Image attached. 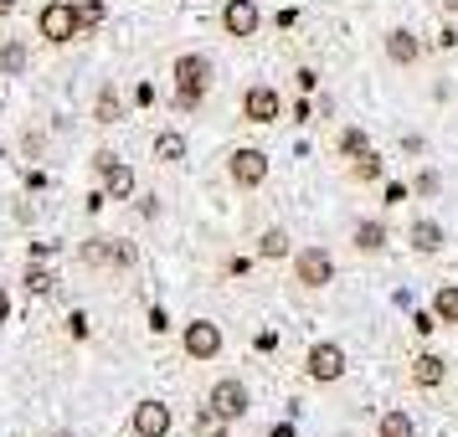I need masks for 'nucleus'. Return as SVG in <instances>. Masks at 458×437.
<instances>
[{"label":"nucleus","mask_w":458,"mask_h":437,"mask_svg":"<svg viewBox=\"0 0 458 437\" xmlns=\"http://www.w3.org/2000/svg\"><path fill=\"white\" fill-rule=\"evenodd\" d=\"M170 83H175V108H201L211 93V57L207 52H181L170 63Z\"/></svg>","instance_id":"nucleus-1"},{"label":"nucleus","mask_w":458,"mask_h":437,"mask_svg":"<svg viewBox=\"0 0 458 437\" xmlns=\"http://www.w3.org/2000/svg\"><path fill=\"white\" fill-rule=\"evenodd\" d=\"M37 37L47 46H67V42H78V37H88V31L78 21V11H72V0H47L42 11H37Z\"/></svg>","instance_id":"nucleus-2"},{"label":"nucleus","mask_w":458,"mask_h":437,"mask_svg":"<svg viewBox=\"0 0 458 437\" xmlns=\"http://www.w3.org/2000/svg\"><path fill=\"white\" fill-rule=\"evenodd\" d=\"M134 242H124V237H88L83 248H78V263L83 268H114V273H129L134 268Z\"/></svg>","instance_id":"nucleus-3"},{"label":"nucleus","mask_w":458,"mask_h":437,"mask_svg":"<svg viewBox=\"0 0 458 437\" xmlns=\"http://www.w3.org/2000/svg\"><path fill=\"white\" fill-rule=\"evenodd\" d=\"M93 175H98V186H104L108 201H134V170L114 149H93Z\"/></svg>","instance_id":"nucleus-4"},{"label":"nucleus","mask_w":458,"mask_h":437,"mask_svg":"<svg viewBox=\"0 0 458 437\" xmlns=\"http://www.w3.org/2000/svg\"><path fill=\"white\" fill-rule=\"evenodd\" d=\"M293 283H299V289H330L335 283V257L325 248H299L293 252Z\"/></svg>","instance_id":"nucleus-5"},{"label":"nucleus","mask_w":458,"mask_h":437,"mask_svg":"<svg viewBox=\"0 0 458 437\" xmlns=\"http://www.w3.org/2000/svg\"><path fill=\"white\" fill-rule=\"evenodd\" d=\"M227 181L237 190H258L263 186V181H268V155H263V149H232L227 155Z\"/></svg>","instance_id":"nucleus-6"},{"label":"nucleus","mask_w":458,"mask_h":437,"mask_svg":"<svg viewBox=\"0 0 458 437\" xmlns=\"http://www.w3.org/2000/svg\"><path fill=\"white\" fill-rule=\"evenodd\" d=\"M181 350L191 355V360H216L222 355V324H211V319H191L186 330H181Z\"/></svg>","instance_id":"nucleus-7"},{"label":"nucleus","mask_w":458,"mask_h":437,"mask_svg":"<svg viewBox=\"0 0 458 437\" xmlns=\"http://www.w3.org/2000/svg\"><path fill=\"white\" fill-rule=\"evenodd\" d=\"M129 427H134V437H170L175 416H170V407L160 401V396H145V401H134Z\"/></svg>","instance_id":"nucleus-8"},{"label":"nucleus","mask_w":458,"mask_h":437,"mask_svg":"<svg viewBox=\"0 0 458 437\" xmlns=\"http://www.w3.org/2000/svg\"><path fill=\"white\" fill-rule=\"evenodd\" d=\"M207 407H216L227 422H242V416H248V407H252V396H248V386H242L237 375H222V381L207 391Z\"/></svg>","instance_id":"nucleus-9"},{"label":"nucleus","mask_w":458,"mask_h":437,"mask_svg":"<svg viewBox=\"0 0 458 437\" xmlns=\"http://www.w3.org/2000/svg\"><path fill=\"white\" fill-rule=\"evenodd\" d=\"M304 371H310V381L330 386V381H340V375H345V350H340L335 340H319V345L304 355Z\"/></svg>","instance_id":"nucleus-10"},{"label":"nucleus","mask_w":458,"mask_h":437,"mask_svg":"<svg viewBox=\"0 0 458 437\" xmlns=\"http://www.w3.org/2000/svg\"><path fill=\"white\" fill-rule=\"evenodd\" d=\"M278 113H284V98H278V88L252 83L248 93H242V119H248V124H278Z\"/></svg>","instance_id":"nucleus-11"},{"label":"nucleus","mask_w":458,"mask_h":437,"mask_svg":"<svg viewBox=\"0 0 458 437\" xmlns=\"http://www.w3.org/2000/svg\"><path fill=\"white\" fill-rule=\"evenodd\" d=\"M258 26H263V16H258L252 0H227V5H222V31H227V37L248 42V37H258Z\"/></svg>","instance_id":"nucleus-12"},{"label":"nucleus","mask_w":458,"mask_h":437,"mask_svg":"<svg viewBox=\"0 0 458 437\" xmlns=\"http://www.w3.org/2000/svg\"><path fill=\"white\" fill-rule=\"evenodd\" d=\"M386 57H392L396 67H412V63H422V42H417L407 26H392V31H386Z\"/></svg>","instance_id":"nucleus-13"},{"label":"nucleus","mask_w":458,"mask_h":437,"mask_svg":"<svg viewBox=\"0 0 458 437\" xmlns=\"http://www.w3.org/2000/svg\"><path fill=\"white\" fill-rule=\"evenodd\" d=\"M26 67H31L26 37H0V78H21Z\"/></svg>","instance_id":"nucleus-14"},{"label":"nucleus","mask_w":458,"mask_h":437,"mask_svg":"<svg viewBox=\"0 0 458 437\" xmlns=\"http://www.w3.org/2000/svg\"><path fill=\"white\" fill-rule=\"evenodd\" d=\"M119 119H124V98H119L114 83H104L98 93H93V124L108 129V124H119Z\"/></svg>","instance_id":"nucleus-15"},{"label":"nucleus","mask_w":458,"mask_h":437,"mask_svg":"<svg viewBox=\"0 0 458 437\" xmlns=\"http://www.w3.org/2000/svg\"><path fill=\"white\" fill-rule=\"evenodd\" d=\"M149 149H155L160 165H181V160H186V134H181V129H160Z\"/></svg>","instance_id":"nucleus-16"},{"label":"nucleus","mask_w":458,"mask_h":437,"mask_svg":"<svg viewBox=\"0 0 458 437\" xmlns=\"http://www.w3.org/2000/svg\"><path fill=\"white\" fill-rule=\"evenodd\" d=\"M407 242H412V252H422V257H433V252H443V227L437 222H412V231H407Z\"/></svg>","instance_id":"nucleus-17"},{"label":"nucleus","mask_w":458,"mask_h":437,"mask_svg":"<svg viewBox=\"0 0 458 437\" xmlns=\"http://www.w3.org/2000/svg\"><path fill=\"white\" fill-rule=\"evenodd\" d=\"M21 289L31 293V298H47V293H57V273H52V268H37V263H26V268H21Z\"/></svg>","instance_id":"nucleus-18"},{"label":"nucleus","mask_w":458,"mask_h":437,"mask_svg":"<svg viewBox=\"0 0 458 437\" xmlns=\"http://www.w3.org/2000/svg\"><path fill=\"white\" fill-rule=\"evenodd\" d=\"M443 371H448V360H443V355H417L412 360V386H437V381H443Z\"/></svg>","instance_id":"nucleus-19"},{"label":"nucleus","mask_w":458,"mask_h":437,"mask_svg":"<svg viewBox=\"0 0 458 437\" xmlns=\"http://www.w3.org/2000/svg\"><path fill=\"white\" fill-rule=\"evenodd\" d=\"M227 416L216 412V407H196V422H191V437H227Z\"/></svg>","instance_id":"nucleus-20"},{"label":"nucleus","mask_w":458,"mask_h":437,"mask_svg":"<svg viewBox=\"0 0 458 437\" xmlns=\"http://www.w3.org/2000/svg\"><path fill=\"white\" fill-rule=\"evenodd\" d=\"M258 257H268V263L289 257V231H284V227H268L263 237H258Z\"/></svg>","instance_id":"nucleus-21"},{"label":"nucleus","mask_w":458,"mask_h":437,"mask_svg":"<svg viewBox=\"0 0 458 437\" xmlns=\"http://www.w3.org/2000/svg\"><path fill=\"white\" fill-rule=\"evenodd\" d=\"M433 314L443 324H458V283H443V289L433 293Z\"/></svg>","instance_id":"nucleus-22"},{"label":"nucleus","mask_w":458,"mask_h":437,"mask_svg":"<svg viewBox=\"0 0 458 437\" xmlns=\"http://www.w3.org/2000/svg\"><path fill=\"white\" fill-rule=\"evenodd\" d=\"M355 248L360 252H381L386 248V227H381V222H360V227H355Z\"/></svg>","instance_id":"nucleus-23"},{"label":"nucleus","mask_w":458,"mask_h":437,"mask_svg":"<svg viewBox=\"0 0 458 437\" xmlns=\"http://www.w3.org/2000/svg\"><path fill=\"white\" fill-rule=\"evenodd\" d=\"M366 149H371V134L366 129H340V155L345 160H360Z\"/></svg>","instance_id":"nucleus-24"},{"label":"nucleus","mask_w":458,"mask_h":437,"mask_svg":"<svg viewBox=\"0 0 458 437\" xmlns=\"http://www.w3.org/2000/svg\"><path fill=\"white\" fill-rule=\"evenodd\" d=\"M72 11H78V21H83V31H98L108 16V5L104 0H72Z\"/></svg>","instance_id":"nucleus-25"},{"label":"nucleus","mask_w":458,"mask_h":437,"mask_svg":"<svg viewBox=\"0 0 458 437\" xmlns=\"http://www.w3.org/2000/svg\"><path fill=\"white\" fill-rule=\"evenodd\" d=\"M381 437H417L412 412H386L381 416Z\"/></svg>","instance_id":"nucleus-26"},{"label":"nucleus","mask_w":458,"mask_h":437,"mask_svg":"<svg viewBox=\"0 0 458 437\" xmlns=\"http://www.w3.org/2000/svg\"><path fill=\"white\" fill-rule=\"evenodd\" d=\"M381 175H386V160H381L376 149H366V155L355 160V181H381Z\"/></svg>","instance_id":"nucleus-27"},{"label":"nucleus","mask_w":458,"mask_h":437,"mask_svg":"<svg viewBox=\"0 0 458 437\" xmlns=\"http://www.w3.org/2000/svg\"><path fill=\"white\" fill-rule=\"evenodd\" d=\"M437 324H443L437 314H422V309H412V330H417V334H433Z\"/></svg>","instance_id":"nucleus-28"},{"label":"nucleus","mask_w":458,"mask_h":437,"mask_svg":"<svg viewBox=\"0 0 458 437\" xmlns=\"http://www.w3.org/2000/svg\"><path fill=\"white\" fill-rule=\"evenodd\" d=\"M437 186H443L437 170H422V175H417V196H437Z\"/></svg>","instance_id":"nucleus-29"},{"label":"nucleus","mask_w":458,"mask_h":437,"mask_svg":"<svg viewBox=\"0 0 458 437\" xmlns=\"http://www.w3.org/2000/svg\"><path fill=\"white\" fill-rule=\"evenodd\" d=\"M437 46H443V52H454V46H458V31H454V26H443V31H437Z\"/></svg>","instance_id":"nucleus-30"},{"label":"nucleus","mask_w":458,"mask_h":437,"mask_svg":"<svg viewBox=\"0 0 458 437\" xmlns=\"http://www.w3.org/2000/svg\"><path fill=\"white\" fill-rule=\"evenodd\" d=\"M149 330H160V334L170 330V319H165V309H149Z\"/></svg>","instance_id":"nucleus-31"},{"label":"nucleus","mask_w":458,"mask_h":437,"mask_svg":"<svg viewBox=\"0 0 458 437\" xmlns=\"http://www.w3.org/2000/svg\"><path fill=\"white\" fill-rule=\"evenodd\" d=\"M396 201H407V186H396L392 181V186H386V206H396Z\"/></svg>","instance_id":"nucleus-32"},{"label":"nucleus","mask_w":458,"mask_h":437,"mask_svg":"<svg viewBox=\"0 0 458 437\" xmlns=\"http://www.w3.org/2000/svg\"><path fill=\"white\" fill-rule=\"evenodd\" d=\"M5 319H11V293L0 289V324H5Z\"/></svg>","instance_id":"nucleus-33"},{"label":"nucleus","mask_w":458,"mask_h":437,"mask_svg":"<svg viewBox=\"0 0 458 437\" xmlns=\"http://www.w3.org/2000/svg\"><path fill=\"white\" fill-rule=\"evenodd\" d=\"M11 11H16V0H0V21H5V16H11Z\"/></svg>","instance_id":"nucleus-34"},{"label":"nucleus","mask_w":458,"mask_h":437,"mask_svg":"<svg viewBox=\"0 0 458 437\" xmlns=\"http://www.w3.org/2000/svg\"><path fill=\"white\" fill-rule=\"evenodd\" d=\"M268 437H293V427H273V433Z\"/></svg>","instance_id":"nucleus-35"},{"label":"nucleus","mask_w":458,"mask_h":437,"mask_svg":"<svg viewBox=\"0 0 458 437\" xmlns=\"http://www.w3.org/2000/svg\"><path fill=\"white\" fill-rule=\"evenodd\" d=\"M47 437H78V433H67V427H57V433H47Z\"/></svg>","instance_id":"nucleus-36"},{"label":"nucleus","mask_w":458,"mask_h":437,"mask_svg":"<svg viewBox=\"0 0 458 437\" xmlns=\"http://www.w3.org/2000/svg\"><path fill=\"white\" fill-rule=\"evenodd\" d=\"M443 5H448V11H454V16H458V0H443Z\"/></svg>","instance_id":"nucleus-37"},{"label":"nucleus","mask_w":458,"mask_h":437,"mask_svg":"<svg viewBox=\"0 0 458 437\" xmlns=\"http://www.w3.org/2000/svg\"><path fill=\"white\" fill-rule=\"evenodd\" d=\"M0 108H5V93H0Z\"/></svg>","instance_id":"nucleus-38"}]
</instances>
